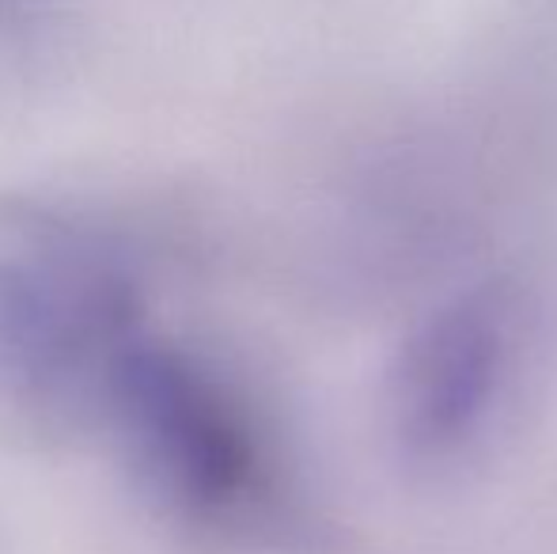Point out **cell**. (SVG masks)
I'll use <instances>...</instances> for the list:
<instances>
[{"label": "cell", "mask_w": 557, "mask_h": 554, "mask_svg": "<svg viewBox=\"0 0 557 554\" xmlns=\"http://www.w3.org/2000/svg\"><path fill=\"white\" fill-rule=\"evenodd\" d=\"M520 346V311L505 288H470L436 308L391 377V426L406 456L447 464L482 441L508 399Z\"/></svg>", "instance_id": "obj_3"}, {"label": "cell", "mask_w": 557, "mask_h": 554, "mask_svg": "<svg viewBox=\"0 0 557 554\" xmlns=\"http://www.w3.org/2000/svg\"><path fill=\"white\" fill-rule=\"evenodd\" d=\"M148 327L129 247L73 209L0 206V403L35 421H96Z\"/></svg>", "instance_id": "obj_2"}, {"label": "cell", "mask_w": 557, "mask_h": 554, "mask_svg": "<svg viewBox=\"0 0 557 554\" xmlns=\"http://www.w3.org/2000/svg\"><path fill=\"white\" fill-rule=\"evenodd\" d=\"M99 426L156 509L235 543L296 528V494L277 441L209 357L148 331L117 361Z\"/></svg>", "instance_id": "obj_1"}]
</instances>
